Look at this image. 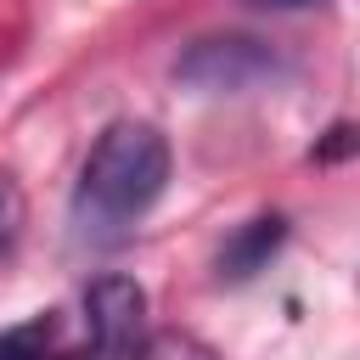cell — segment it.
<instances>
[{"label": "cell", "instance_id": "6da1fadb", "mask_svg": "<svg viewBox=\"0 0 360 360\" xmlns=\"http://www.w3.org/2000/svg\"><path fill=\"white\" fill-rule=\"evenodd\" d=\"M169 186V141L141 124V118H118L96 135L79 186H73V231L96 248L118 242Z\"/></svg>", "mask_w": 360, "mask_h": 360}, {"label": "cell", "instance_id": "7a4b0ae2", "mask_svg": "<svg viewBox=\"0 0 360 360\" xmlns=\"http://www.w3.org/2000/svg\"><path fill=\"white\" fill-rule=\"evenodd\" d=\"M141 315H146V292L129 276H101L84 292V338L96 360H124L141 343Z\"/></svg>", "mask_w": 360, "mask_h": 360}, {"label": "cell", "instance_id": "3957f363", "mask_svg": "<svg viewBox=\"0 0 360 360\" xmlns=\"http://www.w3.org/2000/svg\"><path fill=\"white\" fill-rule=\"evenodd\" d=\"M270 73H276V56L259 39H197L174 62V79L191 90H253Z\"/></svg>", "mask_w": 360, "mask_h": 360}, {"label": "cell", "instance_id": "277c9868", "mask_svg": "<svg viewBox=\"0 0 360 360\" xmlns=\"http://www.w3.org/2000/svg\"><path fill=\"white\" fill-rule=\"evenodd\" d=\"M281 242H287V219H281V214H253L248 225H236V231L219 242L214 276H219V281H253V276L276 259Z\"/></svg>", "mask_w": 360, "mask_h": 360}, {"label": "cell", "instance_id": "5b68a950", "mask_svg": "<svg viewBox=\"0 0 360 360\" xmlns=\"http://www.w3.org/2000/svg\"><path fill=\"white\" fill-rule=\"evenodd\" d=\"M0 360H68V349H56V321L34 315V321L0 332Z\"/></svg>", "mask_w": 360, "mask_h": 360}, {"label": "cell", "instance_id": "8992f818", "mask_svg": "<svg viewBox=\"0 0 360 360\" xmlns=\"http://www.w3.org/2000/svg\"><path fill=\"white\" fill-rule=\"evenodd\" d=\"M135 360H219L197 332H180V326H163V332H146L135 343Z\"/></svg>", "mask_w": 360, "mask_h": 360}, {"label": "cell", "instance_id": "52a82bcc", "mask_svg": "<svg viewBox=\"0 0 360 360\" xmlns=\"http://www.w3.org/2000/svg\"><path fill=\"white\" fill-rule=\"evenodd\" d=\"M349 152H354V124H332L326 141H321L309 158H315V163H332V158H349Z\"/></svg>", "mask_w": 360, "mask_h": 360}, {"label": "cell", "instance_id": "ba28073f", "mask_svg": "<svg viewBox=\"0 0 360 360\" xmlns=\"http://www.w3.org/2000/svg\"><path fill=\"white\" fill-rule=\"evenodd\" d=\"M259 6H304V0H259Z\"/></svg>", "mask_w": 360, "mask_h": 360}, {"label": "cell", "instance_id": "9c48e42d", "mask_svg": "<svg viewBox=\"0 0 360 360\" xmlns=\"http://www.w3.org/2000/svg\"><path fill=\"white\" fill-rule=\"evenodd\" d=\"M0 219H6V202H0Z\"/></svg>", "mask_w": 360, "mask_h": 360}]
</instances>
